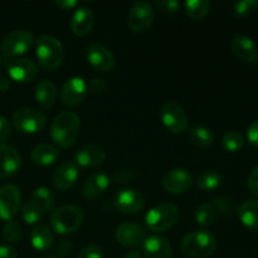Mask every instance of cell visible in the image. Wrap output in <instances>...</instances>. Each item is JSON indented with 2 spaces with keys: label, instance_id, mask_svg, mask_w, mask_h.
Returning <instances> with one entry per match:
<instances>
[{
  "label": "cell",
  "instance_id": "6da1fadb",
  "mask_svg": "<svg viewBox=\"0 0 258 258\" xmlns=\"http://www.w3.org/2000/svg\"><path fill=\"white\" fill-rule=\"evenodd\" d=\"M80 128L81 120L78 115L71 111H64L55 116L52 121L50 138L59 148H71L77 140Z\"/></svg>",
  "mask_w": 258,
  "mask_h": 258
},
{
  "label": "cell",
  "instance_id": "7a4b0ae2",
  "mask_svg": "<svg viewBox=\"0 0 258 258\" xmlns=\"http://www.w3.org/2000/svg\"><path fill=\"white\" fill-rule=\"evenodd\" d=\"M35 55L40 67L45 71L57 70L64 59V47L52 35H42L35 42Z\"/></svg>",
  "mask_w": 258,
  "mask_h": 258
},
{
  "label": "cell",
  "instance_id": "3957f363",
  "mask_svg": "<svg viewBox=\"0 0 258 258\" xmlns=\"http://www.w3.org/2000/svg\"><path fill=\"white\" fill-rule=\"evenodd\" d=\"M181 251L191 258H207L216 252L217 239L208 231H194L181 239Z\"/></svg>",
  "mask_w": 258,
  "mask_h": 258
},
{
  "label": "cell",
  "instance_id": "277c9868",
  "mask_svg": "<svg viewBox=\"0 0 258 258\" xmlns=\"http://www.w3.org/2000/svg\"><path fill=\"white\" fill-rule=\"evenodd\" d=\"M85 214L81 207L64 206L50 214V227L58 234H72L82 226Z\"/></svg>",
  "mask_w": 258,
  "mask_h": 258
},
{
  "label": "cell",
  "instance_id": "5b68a950",
  "mask_svg": "<svg viewBox=\"0 0 258 258\" xmlns=\"http://www.w3.org/2000/svg\"><path fill=\"white\" fill-rule=\"evenodd\" d=\"M179 209L174 204L161 203L151 208L145 217L146 227L151 232H165L173 228L179 221Z\"/></svg>",
  "mask_w": 258,
  "mask_h": 258
},
{
  "label": "cell",
  "instance_id": "8992f818",
  "mask_svg": "<svg viewBox=\"0 0 258 258\" xmlns=\"http://www.w3.org/2000/svg\"><path fill=\"white\" fill-rule=\"evenodd\" d=\"M13 126L22 134L40 133L47 125V117L43 112L30 107H22L13 113Z\"/></svg>",
  "mask_w": 258,
  "mask_h": 258
},
{
  "label": "cell",
  "instance_id": "52a82bcc",
  "mask_svg": "<svg viewBox=\"0 0 258 258\" xmlns=\"http://www.w3.org/2000/svg\"><path fill=\"white\" fill-rule=\"evenodd\" d=\"M160 118L164 126L175 135L184 134L189 127V118L179 103L168 101L160 108Z\"/></svg>",
  "mask_w": 258,
  "mask_h": 258
},
{
  "label": "cell",
  "instance_id": "ba28073f",
  "mask_svg": "<svg viewBox=\"0 0 258 258\" xmlns=\"http://www.w3.org/2000/svg\"><path fill=\"white\" fill-rule=\"evenodd\" d=\"M32 45L33 35L28 30H13L3 39L2 50L5 58H13L27 53Z\"/></svg>",
  "mask_w": 258,
  "mask_h": 258
},
{
  "label": "cell",
  "instance_id": "9c48e42d",
  "mask_svg": "<svg viewBox=\"0 0 258 258\" xmlns=\"http://www.w3.org/2000/svg\"><path fill=\"white\" fill-rule=\"evenodd\" d=\"M88 92L87 82L82 77H72L66 81L60 90V102L66 107H77L86 98Z\"/></svg>",
  "mask_w": 258,
  "mask_h": 258
},
{
  "label": "cell",
  "instance_id": "30bf717a",
  "mask_svg": "<svg viewBox=\"0 0 258 258\" xmlns=\"http://www.w3.org/2000/svg\"><path fill=\"white\" fill-rule=\"evenodd\" d=\"M154 9L146 2H138L131 7L128 13V27L134 33H145L154 23Z\"/></svg>",
  "mask_w": 258,
  "mask_h": 258
},
{
  "label": "cell",
  "instance_id": "8fae6325",
  "mask_svg": "<svg viewBox=\"0 0 258 258\" xmlns=\"http://www.w3.org/2000/svg\"><path fill=\"white\" fill-rule=\"evenodd\" d=\"M22 196L20 190L13 184H7L0 188V218L12 221L13 217L19 212Z\"/></svg>",
  "mask_w": 258,
  "mask_h": 258
},
{
  "label": "cell",
  "instance_id": "7c38bea8",
  "mask_svg": "<svg viewBox=\"0 0 258 258\" xmlns=\"http://www.w3.org/2000/svg\"><path fill=\"white\" fill-rule=\"evenodd\" d=\"M163 188L170 194H183L193 186V176L185 169H171L163 176Z\"/></svg>",
  "mask_w": 258,
  "mask_h": 258
},
{
  "label": "cell",
  "instance_id": "4fadbf2b",
  "mask_svg": "<svg viewBox=\"0 0 258 258\" xmlns=\"http://www.w3.org/2000/svg\"><path fill=\"white\" fill-rule=\"evenodd\" d=\"M116 209L126 214L140 213L145 207V199L143 194L136 189H122L116 193L113 198Z\"/></svg>",
  "mask_w": 258,
  "mask_h": 258
},
{
  "label": "cell",
  "instance_id": "5bb4252c",
  "mask_svg": "<svg viewBox=\"0 0 258 258\" xmlns=\"http://www.w3.org/2000/svg\"><path fill=\"white\" fill-rule=\"evenodd\" d=\"M86 57L90 64L101 72H110L115 68V55L102 44L93 43L88 45L86 50Z\"/></svg>",
  "mask_w": 258,
  "mask_h": 258
},
{
  "label": "cell",
  "instance_id": "9a60e30c",
  "mask_svg": "<svg viewBox=\"0 0 258 258\" xmlns=\"http://www.w3.org/2000/svg\"><path fill=\"white\" fill-rule=\"evenodd\" d=\"M8 73L13 81L18 83H30L37 77V66L30 59L18 58L8 63Z\"/></svg>",
  "mask_w": 258,
  "mask_h": 258
},
{
  "label": "cell",
  "instance_id": "2e32d148",
  "mask_svg": "<svg viewBox=\"0 0 258 258\" xmlns=\"http://www.w3.org/2000/svg\"><path fill=\"white\" fill-rule=\"evenodd\" d=\"M145 229L140 224L126 222L116 229V241L125 247H136L145 241Z\"/></svg>",
  "mask_w": 258,
  "mask_h": 258
},
{
  "label": "cell",
  "instance_id": "e0dca14e",
  "mask_svg": "<svg viewBox=\"0 0 258 258\" xmlns=\"http://www.w3.org/2000/svg\"><path fill=\"white\" fill-rule=\"evenodd\" d=\"M22 166V158L15 148L2 144L0 145V179L13 176Z\"/></svg>",
  "mask_w": 258,
  "mask_h": 258
},
{
  "label": "cell",
  "instance_id": "ac0fdd59",
  "mask_svg": "<svg viewBox=\"0 0 258 258\" xmlns=\"http://www.w3.org/2000/svg\"><path fill=\"white\" fill-rule=\"evenodd\" d=\"M78 179V168L76 163L67 161L58 166L53 173V185L60 191H67L72 188Z\"/></svg>",
  "mask_w": 258,
  "mask_h": 258
},
{
  "label": "cell",
  "instance_id": "d6986e66",
  "mask_svg": "<svg viewBox=\"0 0 258 258\" xmlns=\"http://www.w3.org/2000/svg\"><path fill=\"white\" fill-rule=\"evenodd\" d=\"M233 54L243 63H253L258 58V50L253 40L247 35H234L231 42Z\"/></svg>",
  "mask_w": 258,
  "mask_h": 258
},
{
  "label": "cell",
  "instance_id": "ffe728a7",
  "mask_svg": "<svg viewBox=\"0 0 258 258\" xmlns=\"http://www.w3.org/2000/svg\"><path fill=\"white\" fill-rule=\"evenodd\" d=\"M143 249L145 258H174L170 242L165 237H146L143 242Z\"/></svg>",
  "mask_w": 258,
  "mask_h": 258
},
{
  "label": "cell",
  "instance_id": "44dd1931",
  "mask_svg": "<svg viewBox=\"0 0 258 258\" xmlns=\"http://www.w3.org/2000/svg\"><path fill=\"white\" fill-rule=\"evenodd\" d=\"M105 159V150L97 145L83 146L75 155L76 165H80L82 168H96V166L101 165Z\"/></svg>",
  "mask_w": 258,
  "mask_h": 258
},
{
  "label": "cell",
  "instance_id": "7402d4cb",
  "mask_svg": "<svg viewBox=\"0 0 258 258\" xmlns=\"http://www.w3.org/2000/svg\"><path fill=\"white\" fill-rule=\"evenodd\" d=\"M95 24V17L90 8L81 7L76 9L71 19V30L77 37H85L92 30Z\"/></svg>",
  "mask_w": 258,
  "mask_h": 258
},
{
  "label": "cell",
  "instance_id": "603a6c76",
  "mask_svg": "<svg viewBox=\"0 0 258 258\" xmlns=\"http://www.w3.org/2000/svg\"><path fill=\"white\" fill-rule=\"evenodd\" d=\"M110 186V178L105 173H93L86 179L82 186V197L85 199H96L102 196Z\"/></svg>",
  "mask_w": 258,
  "mask_h": 258
},
{
  "label": "cell",
  "instance_id": "cb8c5ba5",
  "mask_svg": "<svg viewBox=\"0 0 258 258\" xmlns=\"http://www.w3.org/2000/svg\"><path fill=\"white\" fill-rule=\"evenodd\" d=\"M57 87L52 81L43 80L35 86L34 97L37 102L45 110H49L55 105L57 101Z\"/></svg>",
  "mask_w": 258,
  "mask_h": 258
},
{
  "label": "cell",
  "instance_id": "d4e9b609",
  "mask_svg": "<svg viewBox=\"0 0 258 258\" xmlns=\"http://www.w3.org/2000/svg\"><path fill=\"white\" fill-rule=\"evenodd\" d=\"M30 158L35 165L48 166L55 163V160L59 158V151L57 148L49 145V144H38L33 148Z\"/></svg>",
  "mask_w": 258,
  "mask_h": 258
},
{
  "label": "cell",
  "instance_id": "484cf974",
  "mask_svg": "<svg viewBox=\"0 0 258 258\" xmlns=\"http://www.w3.org/2000/svg\"><path fill=\"white\" fill-rule=\"evenodd\" d=\"M238 217L246 228L258 233V201L249 199L243 202L238 209Z\"/></svg>",
  "mask_w": 258,
  "mask_h": 258
},
{
  "label": "cell",
  "instance_id": "4316f807",
  "mask_svg": "<svg viewBox=\"0 0 258 258\" xmlns=\"http://www.w3.org/2000/svg\"><path fill=\"white\" fill-rule=\"evenodd\" d=\"M30 242L37 251L45 252L53 247L54 236L48 227L39 224L33 228L32 233H30Z\"/></svg>",
  "mask_w": 258,
  "mask_h": 258
},
{
  "label": "cell",
  "instance_id": "83f0119b",
  "mask_svg": "<svg viewBox=\"0 0 258 258\" xmlns=\"http://www.w3.org/2000/svg\"><path fill=\"white\" fill-rule=\"evenodd\" d=\"M30 201L42 211V213L53 211L55 206L54 194L45 186H39V188L35 189Z\"/></svg>",
  "mask_w": 258,
  "mask_h": 258
},
{
  "label": "cell",
  "instance_id": "f1b7e54d",
  "mask_svg": "<svg viewBox=\"0 0 258 258\" xmlns=\"http://www.w3.org/2000/svg\"><path fill=\"white\" fill-rule=\"evenodd\" d=\"M189 139L199 148H209L214 143V135L206 126H193L189 128Z\"/></svg>",
  "mask_w": 258,
  "mask_h": 258
},
{
  "label": "cell",
  "instance_id": "f546056e",
  "mask_svg": "<svg viewBox=\"0 0 258 258\" xmlns=\"http://www.w3.org/2000/svg\"><path fill=\"white\" fill-rule=\"evenodd\" d=\"M185 13L193 20H202L208 15L211 10V3L208 0H188L184 4Z\"/></svg>",
  "mask_w": 258,
  "mask_h": 258
},
{
  "label": "cell",
  "instance_id": "4dcf8cb0",
  "mask_svg": "<svg viewBox=\"0 0 258 258\" xmlns=\"http://www.w3.org/2000/svg\"><path fill=\"white\" fill-rule=\"evenodd\" d=\"M222 184V175L217 170H207L197 179V186L203 191H212L219 188Z\"/></svg>",
  "mask_w": 258,
  "mask_h": 258
},
{
  "label": "cell",
  "instance_id": "1f68e13d",
  "mask_svg": "<svg viewBox=\"0 0 258 258\" xmlns=\"http://www.w3.org/2000/svg\"><path fill=\"white\" fill-rule=\"evenodd\" d=\"M217 218V211L211 204H202L196 211V222L202 227H209Z\"/></svg>",
  "mask_w": 258,
  "mask_h": 258
},
{
  "label": "cell",
  "instance_id": "d6a6232c",
  "mask_svg": "<svg viewBox=\"0 0 258 258\" xmlns=\"http://www.w3.org/2000/svg\"><path fill=\"white\" fill-rule=\"evenodd\" d=\"M222 145L228 153H237L241 150L244 145V139L237 131H228L226 135L222 138Z\"/></svg>",
  "mask_w": 258,
  "mask_h": 258
},
{
  "label": "cell",
  "instance_id": "836d02e7",
  "mask_svg": "<svg viewBox=\"0 0 258 258\" xmlns=\"http://www.w3.org/2000/svg\"><path fill=\"white\" fill-rule=\"evenodd\" d=\"M43 213L32 201H27L22 208V217L27 224H35L40 221Z\"/></svg>",
  "mask_w": 258,
  "mask_h": 258
},
{
  "label": "cell",
  "instance_id": "e575fe53",
  "mask_svg": "<svg viewBox=\"0 0 258 258\" xmlns=\"http://www.w3.org/2000/svg\"><path fill=\"white\" fill-rule=\"evenodd\" d=\"M3 237L5 241L15 243L22 237V228H20L19 223L14 221H8L3 227Z\"/></svg>",
  "mask_w": 258,
  "mask_h": 258
},
{
  "label": "cell",
  "instance_id": "d590c367",
  "mask_svg": "<svg viewBox=\"0 0 258 258\" xmlns=\"http://www.w3.org/2000/svg\"><path fill=\"white\" fill-rule=\"evenodd\" d=\"M258 9V0H241L233 7V13L237 17H247Z\"/></svg>",
  "mask_w": 258,
  "mask_h": 258
},
{
  "label": "cell",
  "instance_id": "8d00e7d4",
  "mask_svg": "<svg viewBox=\"0 0 258 258\" xmlns=\"http://www.w3.org/2000/svg\"><path fill=\"white\" fill-rule=\"evenodd\" d=\"M78 258H103V251L96 244H90L81 249Z\"/></svg>",
  "mask_w": 258,
  "mask_h": 258
},
{
  "label": "cell",
  "instance_id": "74e56055",
  "mask_svg": "<svg viewBox=\"0 0 258 258\" xmlns=\"http://www.w3.org/2000/svg\"><path fill=\"white\" fill-rule=\"evenodd\" d=\"M155 5L165 14H174L180 8L179 2H175V0H161V2H156Z\"/></svg>",
  "mask_w": 258,
  "mask_h": 258
},
{
  "label": "cell",
  "instance_id": "f35d334b",
  "mask_svg": "<svg viewBox=\"0 0 258 258\" xmlns=\"http://www.w3.org/2000/svg\"><path fill=\"white\" fill-rule=\"evenodd\" d=\"M87 86H88V90H90V92L95 93V95H98V93H102L103 91L106 90V87H107V83H106V81L103 80V78L95 77L90 81V83H88Z\"/></svg>",
  "mask_w": 258,
  "mask_h": 258
},
{
  "label": "cell",
  "instance_id": "ab89813d",
  "mask_svg": "<svg viewBox=\"0 0 258 258\" xmlns=\"http://www.w3.org/2000/svg\"><path fill=\"white\" fill-rule=\"evenodd\" d=\"M12 134V125L5 116H0V143H4L10 138Z\"/></svg>",
  "mask_w": 258,
  "mask_h": 258
},
{
  "label": "cell",
  "instance_id": "60d3db41",
  "mask_svg": "<svg viewBox=\"0 0 258 258\" xmlns=\"http://www.w3.org/2000/svg\"><path fill=\"white\" fill-rule=\"evenodd\" d=\"M247 139L252 145L258 148V120L253 121L247 128Z\"/></svg>",
  "mask_w": 258,
  "mask_h": 258
},
{
  "label": "cell",
  "instance_id": "b9f144b4",
  "mask_svg": "<svg viewBox=\"0 0 258 258\" xmlns=\"http://www.w3.org/2000/svg\"><path fill=\"white\" fill-rule=\"evenodd\" d=\"M73 244L70 241H60L55 247V254L58 257H66L72 252Z\"/></svg>",
  "mask_w": 258,
  "mask_h": 258
},
{
  "label": "cell",
  "instance_id": "7bdbcfd3",
  "mask_svg": "<svg viewBox=\"0 0 258 258\" xmlns=\"http://www.w3.org/2000/svg\"><path fill=\"white\" fill-rule=\"evenodd\" d=\"M248 188L253 196L258 197V165L251 171V174H249Z\"/></svg>",
  "mask_w": 258,
  "mask_h": 258
},
{
  "label": "cell",
  "instance_id": "ee69618b",
  "mask_svg": "<svg viewBox=\"0 0 258 258\" xmlns=\"http://www.w3.org/2000/svg\"><path fill=\"white\" fill-rule=\"evenodd\" d=\"M0 258H18V253L13 247L8 244L0 246Z\"/></svg>",
  "mask_w": 258,
  "mask_h": 258
},
{
  "label": "cell",
  "instance_id": "f6af8a7d",
  "mask_svg": "<svg viewBox=\"0 0 258 258\" xmlns=\"http://www.w3.org/2000/svg\"><path fill=\"white\" fill-rule=\"evenodd\" d=\"M54 4L63 10H71L77 7L78 3L76 0H57V2H54Z\"/></svg>",
  "mask_w": 258,
  "mask_h": 258
},
{
  "label": "cell",
  "instance_id": "bcb514c9",
  "mask_svg": "<svg viewBox=\"0 0 258 258\" xmlns=\"http://www.w3.org/2000/svg\"><path fill=\"white\" fill-rule=\"evenodd\" d=\"M9 88H10V81L8 80L7 77H4V76H0V91L7 92Z\"/></svg>",
  "mask_w": 258,
  "mask_h": 258
},
{
  "label": "cell",
  "instance_id": "7dc6e473",
  "mask_svg": "<svg viewBox=\"0 0 258 258\" xmlns=\"http://www.w3.org/2000/svg\"><path fill=\"white\" fill-rule=\"evenodd\" d=\"M123 258H143L138 251H130L123 256Z\"/></svg>",
  "mask_w": 258,
  "mask_h": 258
},
{
  "label": "cell",
  "instance_id": "c3c4849f",
  "mask_svg": "<svg viewBox=\"0 0 258 258\" xmlns=\"http://www.w3.org/2000/svg\"><path fill=\"white\" fill-rule=\"evenodd\" d=\"M42 258H57L55 256H44V257H42Z\"/></svg>",
  "mask_w": 258,
  "mask_h": 258
},
{
  "label": "cell",
  "instance_id": "681fc988",
  "mask_svg": "<svg viewBox=\"0 0 258 258\" xmlns=\"http://www.w3.org/2000/svg\"><path fill=\"white\" fill-rule=\"evenodd\" d=\"M0 70H2V57H0Z\"/></svg>",
  "mask_w": 258,
  "mask_h": 258
}]
</instances>
